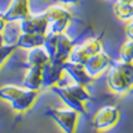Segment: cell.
I'll return each mask as SVG.
<instances>
[{"label": "cell", "mask_w": 133, "mask_h": 133, "mask_svg": "<svg viewBox=\"0 0 133 133\" xmlns=\"http://www.w3.org/2000/svg\"><path fill=\"white\" fill-rule=\"evenodd\" d=\"M52 92H55L61 101L66 104V107H70L80 115H87L85 103L87 101H91L92 97L87 92L86 86H82L80 83L72 82L66 86H52Z\"/></svg>", "instance_id": "6da1fadb"}, {"label": "cell", "mask_w": 133, "mask_h": 133, "mask_svg": "<svg viewBox=\"0 0 133 133\" xmlns=\"http://www.w3.org/2000/svg\"><path fill=\"white\" fill-rule=\"evenodd\" d=\"M37 91L29 90L26 87H19L14 85H6L0 87V98L8 101L12 110L17 113H24L32 107L37 98Z\"/></svg>", "instance_id": "7a4b0ae2"}, {"label": "cell", "mask_w": 133, "mask_h": 133, "mask_svg": "<svg viewBox=\"0 0 133 133\" xmlns=\"http://www.w3.org/2000/svg\"><path fill=\"white\" fill-rule=\"evenodd\" d=\"M107 85L116 95H124L133 87V66L132 64L116 61L111 66L107 77Z\"/></svg>", "instance_id": "3957f363"}, {"label": "cell", "mask_w": 133, "mask_h": 133, "mask_svg": "<svg viewBox=\"0 0 133 133\" xmlns=\"http://www.w3.org/2000/svg\"><path fill=\"white\" fill-rule=\"evenodd\" d=\"M52 121L61 128L64 133H76L77 123L80 118V113L75 110L66 107V108H49L45 112Z\"/></svg>", "instance_id": "277c9868"}, {"label": "cell", "mask_w": 133, "mask_h": 133, "mask_svg": "<svg viewBox=\"0 0 133 133\" xmlns=\"http://www.w3.org/2000/svg\"><path fill=\"white\" fill-rule=\"evenodd\" d=\"M47 19V32L46 34H61L64 32L66 26L71 20L70 14L65 8L61 6H52L46 12Z\"/></svg>", "instance_id": "5b68a950"}, {"label": "cell", "mask_w": 133, "mask_h": 133, "mask_svg": "<svg viewBox=\"0 0 133 133\" xmlns=\"http://www.w3.org/2000/svg\"><path fill=\"white\" fill-rule=\"evenodd\" d=\"M121 117V112L117 106L108 104L97 111L92 119V126L97 131H107L116 126Z\"/></svg>", "instance_id": "8992f818"}, {"label": "cell", "mask_w": 133, "mask_h": 133, "mask_svg": "<svg viewBox=\"0 0 133 133\" xmlns=\"http://www.w3.org/2000/svg\"><path fill=\"white\" fill-rule=\"evenodd\" d=\"M101 50H102V44H101L99 39H97V37L87 39L85 42L72 47V51L70 54L69 61L83 65L88 60V57H91L92 55L99 52Z\"/></svg>", "instance_id": "52a82bcc"}, {"label": "cell", "mask_w": 133, "mask_h": 133, "mask_svg": "<svg viewBox=\"0 0 133 133\" xmlns=\"http://www.w3.org/2000/svg\"><path fill=\"white\" fill-rule=\"evenodd\" d=\"M111 66V57L107 52L101 50L99 52L92 55L91 57H88L86 62L83 64V67L86 70V72L90 75L91 78L98 77L104 70H107Z\"/></svg>", "instance_id": "ba28073f"}, {"label": "cell", "mask_w": 133, "mask_h": 133, "mask_svg": "<svg viewBox=\"0 0 133 133\" xmlns=\"http://www.w3.org/2000/svg\"><path fill=\"white\" fill-rule=\"evenodd\" d=\"M64 64H57L54 61H49L42 66V83L41 88H51L60 83L64 75Z\"/></svg>", "instance_id": "9c48e42d"}, {"label": "cell", "mask_w": 133, "mask_h": 133, "mask_svg": "<svg viewBox=\"0 0 133 133\" xmlns=\"http://www.w3.org/2000/svg\"><path fill=\"white\" fill-rule=\"evenodd\" d=\"M72 41L69 36L64 32L57 34V40H56V46H55V51L50 61L57 62V64H65L70 57V54L72 51Z\"/></svg>", "instance_id": "30bf717a"}, {"label": "cell", "mask_w": 133, "mask_h": 133, "mask_svg": "<svg viewBox=\"0 0 133 133\" xmlns=\"http://www.w3.org/2000/svg\"><path fill=\"white\" fill-rule=\"evenodd\" d=\"M21 31L26 34H40L46 35L47 32V19L45 14H41L35 17H25L21 20Z\"/></svg>", "instance_id": "8fae6325"}, {"label": "cell", "mask_w": 133, "mask_h": 133, "mask_svg": "<svg viewBox=\"0 0 133 133\" xmlns=\"http://www.w3.org/2000/svg\"><path fill=\"white\" fill-rule=\"evenodd\" d=\"M65 72L72 78V81L76 83H80L82 86H87L93 81V78L90 77V75L86 72V70L82 64L72 62V61H66L64 64Z\"/></svg>", "instance_id": "7c38bea8"}, {"label": "cell", "mask_w": 133, "mask_h": 133, "mask_svg": "<svg viewBox=\"0 0 133 133\" xmlns=\"http://www.w3.org/2000/svg\"><path fill=\"white\" fill-rule=\"evenodd\" d=\"M28 16H29L28 0H14L3 17L8 21H14V20H23Z\"/></svg>", "instance_id": "4fadbf2b"}, {"label": "cell", "mask_w": 133, "mask_h": 133, "mask_svg": "<svg viewBox=\"0 0 133 133\" xmlns=\"http://www.w3.org/2000/svg\"><path fill=\"white\" fill-rule=\"evenodd\" d=\"M41 83H42V67L29 66V70L24 77L23 86L29 88V90L39 91L41 88Z\"/></svg>", "instance_id": "5bb4252c"}, {"label": "cell", "mask_w": 133, "mask_h": 133, "mask_svg": "<svg viewBox=\"0 0 133 133\" xmlns=\"http://www.w3.org/2000/svg\"><path fill=\"white\" fill-rule=\"evenodd\" d=\"M44 39H45V35L26 34V32H23L21 35L17 36V41H16L15 45L19 47H23V49L31 50V49H34V47L42 46Z\"/></svg>", "instance_id": "9a60e30c"}, {"label": "cell", "mask_w": 133, "mask_h": 133, "mask_svg": "<svg viewBox=\"0 0 133 133\" xmlns=\"http://www.w3.org/2000/svg\"><path fill=\"white\" fill-rule=\"evenodd\" d=\"M49 61H50V57H49V54L46 52V50L44 49V46L34 47L29 51V55H28L29 66H40V67H42Z\"/></svg>", "instance_id": "2e32d148"}, {"label": "cell", "mask_w": 133, "mask_h": 133, "mask_svg": "<svg viewBox=\"0 0 133 133\" xmlns=\"http://www.w3.org/2000/svg\"><path fill=\"white\" fill-rule=\"evenodd\" d=\"M115 12L122 20H128L133 16V6L128 3H119L117 1L115 5Z\"/></svg>", "instance_id": "e0dca14e"}, {"label": "cell", "mask_w": 133, "mask_h": 133, "mask_svg": "<svg viewBox=\"0 0 133 133\" xmlns=\"http://www.w3.org/2000/svg\"><path fill=\"white\" fill-rule=\"evenodd\" d=\"M119 60L123 62H133V40H127L119 50Z\"/></svg>", "instance_id": "ac0fdd59"}, {"label": "cell", "mask_w": 133, "mask_h": 133, "mask_svg": "<svg viewBox=\"0 0 133 133\" xmlns=\"http://www.w3.org/2000/svg\"><path fill=\"white\" fill-rule=\"evenodd\" d=\"M15 47H16V45H3V46H0V67L4 65L6 58L12 54Z\"/></svg>", "instance_id": "d6986e66"}, {"label": "cell", "mask_w": 133, "mask_h": 133, "mask_svg": "<svg viewBox=\"0 0 133 133\" xmlns=\"http://www.w3.org/2000/svg\"><path fill=\"white\" fill-rule=\"evenodd\" d=\"M126 35H127V37L129 40H133V21L127 25V28H126Z\"/></svg>", "instance_id": "ffe728a7"}, {"label": "cell", "mask_w": 133, "mask_h": 133, "mask_svg": "<svg viewBox=\"0 0 133 133\" xmlns=\"http://www.w3.org/2000/svg\"><path fill=\"white\" fill-rule=\"evenodd\" d=\"M4 26H5V20L4 17H0V31L4 29Z\"/></svg>", "instance_id": "44dd1931"}, {"label": "cell", "mask_w": 133, "mask_h": 133, "mask_svg": "<svg viewBox=\"0 0 133 133\" xmlns=\"http://www.w3.org/2000/svg\"><path fill=\"white\" fill-rule=\"evenodd\" d=\"M117 1H119V3H128V4H132L133 0H117Z\"/></svg>", "instance_id": "7402d4cb"}, {"label": "cell", "mask_w": 133, "mask_h": 133, "mask_svg": "<svg viewBox=\"0 0 133 133\" xmlns=\"http://www.w3.org/2000/svg\"><path fill=\"white\" fill-rule=\"evenodd\" d=\"M132 6H133V3H132Z\"/></svg>", "instance_id": "603a6c76"}, {"label": "cell", "mask_w": 133, "mask_h": 133, "mask_svg": "<svg viewBox=\"0 0 133 133\" xmlns=\"http://www.w3.org/2000/svg\"><path fill=\"white\" fill-rule=\"evenodd\" d=\"M132 66H133V62H132Z\"/></svg>", "instance_id": "cb8c5ba5"}]
</instances>
